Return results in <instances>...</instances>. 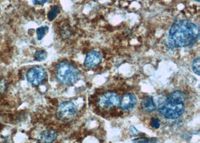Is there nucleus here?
<instances>
[{
  "mask_svg": "<svg viewBox=\"0 0 200 143\" xmlns=\"http://www.w3.org/2000/svg\"><path fill=\"white\" fill-rule=\"evenodd\" d=\"M199 36V29L197 24L187 20H180L171 26L169 32V45L173 48H182L193 45Z\"/></svg>",
  "mask_w": 200,
  "mask_h": 143,
  "instance_id": "obj_1",
  "label": "nucleus"
},
{
  "mask_svg": "<svg viewBox=\"0 0 200 143\" xmlns=\"http://www.w3.org/2000/svg\"><path fill=\"white\" fill-rule=\"evenodd\" d=\"M55 76L60 84L71 85L80 79V72L73 65L63 61L56 66Z\"/></svg>",
  "mask_w": 200,
  "mask_h": 143,
  "instance_id": "obj_2",
  "label": "nucleus"
},
{
  "mask_svg": "<svg viewBox=\"0 0 200 143\" xmlns=\"http://www.w3.org/2000/svg\"><path fill=\"white\" fill-rule=\"evenodd\" d=\"M185 111L184 103H172L167 102L162 105L158 109V112L167 119L175 120L180 118Z\"/></svg>",
  "mask_w": 200,
  "mask_h": 143,
  "instance_id": "obj_3",
  "label": "nucleus"
},
{
  "mask_svg": "<svg viewBox=\"0 0 200 143\" xmlns=\"http://www.w3.org/2000/svg\"><path fill=\"white\" fill-rule=\"evenodd\" d=\"M121 99L114 92H107L102 94L98 99V105L102 109H110L119 106Z\"/></svg>",
  "mask_w": 200,
  "mask_h": 143,
  "instance_id": "obj_4",
  "label": "nucleus"
},
{
  "mask_svg": "<svg viewBox=\"0 0 200 143\" xmlns=\"http://www.w3.org/2000/svg\"><path fill=\"white\" fill-rule=\"evenodd\" d=\"M77 112L78 110L76 105L70 101H66L61 103L57 110V114L60 119L65 121H70L74 119L77 115Z\"/></svg>",
  "mask_w": 200,
  "mask_h": 143,
  "instance_id": "obj_5",
  "label": "nucleus"
},
{
  "mask_svg": "<svg viewBox=\"0 0 200 143\" xmlns=\"http://www.w3.org/2000/svg\"><path fill=\"white\" fill-rule=\"evenodd\" d=\"M47 77L46 70L42 66H34L26 73V79L32 86H38Z\"/></svg>",
  "mask_w": 200,
  "mask_h": 143,
  "instance_id": "obj_6",
  "label": "nucleus"
},
{
  "mask_svg": "<svg viewBox=\"0 0 200 143\" xmlns=\"http://www.w3.org/2000/svg\"><path fill=\"white\" fill-rule=\"evenodd\" d=\"M137 103V97L133 93H126L122 97L119 106L123 111H131L136 106Z\"/></svg>",
  "mask_w": 200,
  "mask_h": 143,
  "instance_id": "obj_7",
  "label": "nucleus"
},
{
  "mask_svg": "<svg viewBox=\"0 0 200 143\" xmlns=\"http://www.w3.org/2000/svg\"><path fill=\"white\" fill-rule=\"evenodd\" d=\"M101 60L102 56L101 54L96 50H92L88 53L86 56L84 61V65L85 66L89 68V69H93V68L97 67L101 63Z\"/></svg>",
  "mask_w": 200,
  "mask_h": 143,
  "instance_id": "obj_8",
  "label": "nucleus"
},
{
  "mask_svg": "<svg viewBox=\"0 0 200 143\" xmlns=\"http://www.w3.org/2000/svg\"><path fill=\"white\" fill-rule=\"evenodd\" d=\"M58 137V133L53 130H44L41 133L39 139L41 143H52Z\"/></svg>",
  "mask_w": 200,
  "mask_h": 143,
  "instance_id": "obj_9",
  "label": "nucleus"
},
{
  "mask_svg": "<svg viewBox=\"0 0 200 143\" xmlns=\"http://www.w3.org/2000/svg\"><path fill=\"white\" fill-rule=\"evenodd\" d=\"M142 110L145 112L151 113L154 112L156 110L157 107L156 104L153 100V98L152 97H147L142 99V103H141Z\"/></svg>",
  "mask_w": 200,
  "mask_h": 143,
  "instance_id": "obj_10",
  "label": "nucleus"
},
{
  "mask_svg": "<svg viewBox=\"0 0 200 143\" xmlns=\"http://www.w3.org/2000/svg\"><path fill=\"white\" fill-rule=\"evenodd\" d=\"M185 96L180 90H175L168 96L167 101L172 103H184Z\"/></svg>",
  "mask_w": 200,
  "mask_h": 143,
  "instance_id": "obj_11",
  "label": "nucleus"
},
{
  "mask_svg": "<svg viewBox=\"0 0 200 143\" xmlns=\"http://www.w3.org/2000/svg\"><path fill=\"white\" fill-rule=\"evenodd\" d=\"M133 143H160L157 138H136L132 140Z\"/></svg>",
  "mask_w": 200,
  "mask_h": 143,
  "instance_id": "obj_12",
  "label": "nucleus"
},
{
  "mask_svg": "<svg viewBox=\"0 0 200 143\" xmlns=\"http://www.w3.org/2000/svg\"><path fill=\"white\" fill-rule=\"evenodd\" d=\"M60 11H61V8H60L58 6H57V5L52 7V8L50 9V11H49V13L48 14V20H50V21L53 20L54 19L56 18V16H57L58 13L60 12Z\"/></svg>",
  "mask_w": 200,
  "mask_h": 143,
  "instance_id": "obj_13",
  "label": "nucleus"
},
{
  "mask_svg": "<svg viewBox=\"0 0 200 143\" xmlns=\"http://www.w3.org/2000/svg\"><path fill=\"white\" fill-rule=\"evenodd\" d=\"M47 57H48V53L44 50H36L34 54V58L37 61H43V60H46Z\"/></svg>",
  "mask_w": 200,
  "mask_h": 143,
  "instance_id": "obj_14",
  "label": "nucleus"
},
{
  "mask_svg": "<svg viewBox=\"0 0 200 143\" xmlns=\"http://www.w3.org/2000/svg\"><path fill=\"white\" fill-rule=\"evenodd\" d=\"M48 29H49L48 26H41V27L38 28L36 30L38 40L39 41L42 40V39L44 37L45 34L47 33V32L48 31Z\"/></svg>",
  "mask_w": 200,
  "mask_h": 143,
  "instance_id": "obj_15",
  "label": "nucleus"
},
{
  "mask_svg": "<svg viewBox=\"0 0 200 143\" xmlns=\"http://www.w3.org/2000/svg\"><path fill=\"white\" fill-rule=\"evenodd\" d=\"M199 66L200 60L199 58L197 57V59L193 60V63H192V69H193V72L197 75H199Z\"/></svg>",
  "mask_w": 200,
  "mask_h": 143,
  "instance_id": "obj_16",
  "label": "nucleus"
},
{
  "mask_svg": "<svg viewBox=\"0 0 200 143\" xmlns=\"http://www.w3.org/2000/svg\"><path fill=\"white\" fill-rule=\"evenodd\" d=\"M151 127L154 128V129H158L160 126V120L158 118H152L150 122Z\"/></svg>",
  "mask_w": 200,
  "mask_h": 143,
  "instance_id": "obj_17",
  "label": "nucleus"
},
{
  "mask_svg": "<svg viewBox=\"0 0 200 143\" xmlns=\"http://www.w3.org/2000/svg\"><path fill=\"white\" fill-rule=\"evenodd\" d=\"M48 0H32L34 5H44L48 2Z\"/></svg>",
  "mask_w": 200,
  "mask_h": 143,
  "instance_id": "obj_18",
  "label": "nucleus"
},
{
  "mask_svg": "<svg viewBox=\"0 0 200 143\" xmlns=\"http://www.w3.org/2000/svg\"><path fill=\"white\" fill-rule=\"evenodd\" d=\"M194 1H196V2H197V3H199V0H194Z\"/></svg>",
  "mask_w": 200,
  "mask_h": 143,
  "instance_id": "obj_19",
  "label": "nucleus"
}]
</instances>
